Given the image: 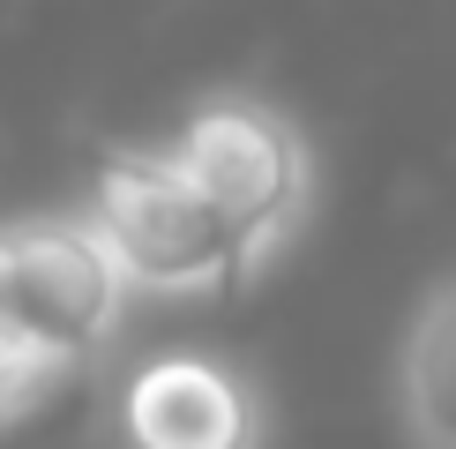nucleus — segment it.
I'll list each match as a JSON object with an SVG mask.
<instances>
[{
  "mask_svg": "<svg viewBox=\"0 0 456 449\" xmlns=\"http://www.w3.org/2000/svg\"><path fill=\"white\" fill-rule=\"evenodd\" d=\"M165 158L195 180V195L224 217V233L240 240L247 270H255L270 248L299 233L314 202V150L270 98H247V90H224V98H202L180 120V135L165 143Z\"/></svg>",
  "mask_w": 456,
  "mask_h": 449,
  "instance_id": "f257e3e1",
  "label": "nucleus"
},
{
  "mask_svg": "<svg viewBox=\"0 0 456 449\" xmlns=\"http://www.w3.org/2000/svg\"><path fill=\"white\" fill-rule=\"evenodd\" d=\"M83 217L112 248L127 292L195 299V292H224L247 277L240 240L224 233V217L195 195V180L165 150H112L98 180H90Z\"/></svg>",
  "mask_w": 456,
  "mask_h": 449,
  "instance_id": "f03ea898",
  "label": "nucleus"
},
{
  "mask_svg": "<svg viewBox=\"0 0 456 449\" xmlns=\"http://www.w3.org/2000/svg\"><path fill=\"white\" fill-rule=\"evenodd\" d=\"M127 277L83 210L8 217L0 224V330L68 360H98L120 337Z\"/></svg>",
  "mask_w": 456,
  "mask_h": 449,
  "instance_id": "7ed1b4c3",
  "label": "nucleus"
},
{
  "mask_svg": "<svg viewBox=\"0 0 456 449\" xmlns=\"http://www.w3.org/2000/svg\"><path fill=\"white\" fill-rule=\"evenodd\" d=\"M255 382L217 352H150L120 382V442L127 449H262Z\"/></svg>",
  "mask_w": 456,
  "mask_h": 449,
  "instance_id": "20e7f679",
  "label": "nucleus"
},
{
  "mask_svg": "<svg viewBox=\"0 0 456 449\" xmlns=\"http://www.w3.org/2000/svg\"><path fill=\"white\" fill-rule=\"evenodd\" d=\"M396 389H404L411 442L419 449H456V277L419 299L411 337H404V367H396Z\"/></svg>",
  "mask_w": 456,
  "mask_h": 449,
  "instance_id": "39448f33",
  "label": "nucleus"
},
{
  "mask_svg": "<svg viewBox=\"0 0 456 449\" xmlns=\"http://www.w3.org/2000/svg\"><path fill=\"white\" fill-rule=\"evenodd\" d=\"M83 374V360H68V352H45L30 345V337H8L0 330V435H15V427H30L45 404H61V389Z\"/></svg>",
  "mask_w": 456,
  "mask_h": 449,
  "instance_id": "423d86ee",
  "label": "nucleus"
}]
</instances>
